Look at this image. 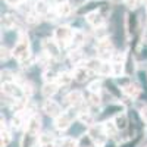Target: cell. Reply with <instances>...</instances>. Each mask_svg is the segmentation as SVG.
<instances>
[{
	"label": "cell",
	"mask_w": 147,
	"mask_h": 147,
	"mask_svg": "<svg viewBox=\"0 0 147 147\" xmlns=\"http://www.w3.org/2000/svg\"><path fill=\"white\" fill-rule=\"evenodd\" d=\"M122 90H124V93L127 94V96H129V97H132V99H137V97L140 96V87L137 84H134L132 81H129L128 84H125L124 87H122Z\"/></svg>",
	"instance_id": "cell-15"
},
{
	"label": "cell",
	"mask_w": 147,
	"mask_h": 147,
	"mask_svg": "<svg viewBox=\"0 0 147 147\" xmlns=\"http://www.w3.org/2000/svg\"><path fill=\"white\" fill-rule=\"evenodd\" d=\"M140 2H143V0H140Z\"/></svg>",
	"instance_id": "cell-47"
},
{
	"label": "cell",
	"mask_w": 147,
	"mask_h": 147,
	"mask_svg": "<svg viewBox=\"0 0 147 147\" xmlns=\"http://www.w3.org/2000/svg\"><path fill=\"white\" fill-rule=\"evenodd\" d=\"M72 80H74V75H71L68 72H60L56 78V82L59 84V87H68L72 82Z\"/></svg>",
	"instance_id": "cell-19"
},
{
	"label": "cell",
	"mask_w": 147,
	"mask_h": 147,
	"mask_svg": "<svg viewBox=\"0 0 147 147\" xmlns=\"http://www.w3.org/2000/svg\"><path fill=\"white\" fill-rule=\"evenodd\" d=\"M65 100H66V103L69 105V106H72V107H78V106H81L82 105V93L81 91H78V90H75V91H71L66 97H65Z\"/></svg>",
	"instance_id": "cell-11"
},
{
	"label": "cell",
	"mask_w": 147,
	"mask_h": 147,
	"mask_svg": "<svg viewBox=\"0 0 147 147\" xmlns=\"http://www.w3.org/2000/svg\"><path fill=\"white\" fill-rule=\"evenodd\" d=\"M146 12H147V9H146Z\"/></svg>",
	"instance_id": "cell-48"
},
{
	"label": "cell",
	"mask_w": 147,
	"mask_h": 147,
	"mask_svg": "<svg viewBox=\"0 0 147 147\" xmlns=\"http://www.w3.org/2000/svg\"><path fill=\"white\" fill-rule=\"evenodd\" d=\"M12 81V72L5 69L2 71V82H10Z\"/></svg>",
	"instance_id": "cell-37"
},
{
	"label": "cell",
	"mask_w": 147,
	"mask_h": 147,
	"mask_svg": "<svg viewBox=\"0 0 147 147\" xmlns=\"http://www.w3.org/2000/svg\"><path fill=\"white\" fill-rule=\"evenodd\" d=\"M2 91L6 94V96H9V97H12V99H21V97L25 94L24 93V88L22 87H19L18 84H15V82H3L2 84Z\"/></svg>",
	"instance_id": "cell-5"
},
{
	"label": "cell",
	"mask_w": 147,
	"mask_h": 147,
	"mask_svg": "<svg viewBox=\"0 0 147 147\" xmlns=\"http://www.w3.org/2000/svg\"><path fill=\"white\" fill-rule=\"evenodd\" d=\"M40 147H55V143H47V144H40Z\"/></svg>",
	"instance_id": "cell-43"
},
{
	"label": "cell",
	"mask_w": 147,
	"mask_h": 147,
	"mask_svg": "<svg viewBox=\"0 0 147 147\" xmlns=\"http://www.w3.org/2000/svg\"><path fill=\"white\" fill-rule=\"evenodd\" d=\"M57 88H59V84L56 81L55 82H46L41 88V93L46 99H50V97H53L57 93Z\"/></svg>",
	"instance_id": "cell-14"
},
{
	"label": "cell",
	"mask_w": 147,
	"mask_h": 147,
	"mask_svg": "<svg viewBox=\"0 0 147 147\" xmlns=\"http://www.w3.org/2000/svg\"><path fill=\"white\" fill-rule=\"evenodd\" d=\"M78 121L81 122V124L87 125V127H93V125H94L96 118H94L91 113H88V112H82V113H80V115H78Z\"/></svg>",
	"instance_id": "cell-21"
},
{
	"label": "cell",
	"mask_w": 147,
	"mask_h": 147,
	"mask_svg": "<svg viewBox=\"0 0 147 147\" xmlns=\"http://www.w3.org/2000/svg\"><path fill=\"white\" fill-rule=\"evenodd\" d=\"M72 35H74V31L71 30V27L68 25H60L55 30V40L59 43V44H62V46H68L71 44V40H72Z\"/></svg>",
	"instance_id": "cell-2"
},
{
	"label": "cell",
	"mask_w": 147,
	"mask_h": 147,
	"mask_svg": "<svg viewBox=\"0 0 147 147\" xmlns=\"http://www.w3.org/2000/svg\"><path fill=\"white\" fill-rule=\"evenodd\" d=\"M103 129H105V132H106L107 137H115L116 132L119 131L118 127L115 125V122H110V121H106L105 124H103Z\"/></svg>",
	"instance_id": "cell-22"
},
{
	"label": "cell",
	"mask_w": 147,
	"mask_h": 147,
	"mask_svg": "<svg viewBox=\"0 0 147 147\" xmlns=\"http://www.w3.org/2000/svg\"><path fill=\"white\" fill-rule=\"evenodd\" d=\"M102 65H103V60H102L100 57L87 59V60H85V63H84V66H87L91 72H99L100 68H102Z\"/></svg>",
	"instance_id": "cell-17"
},
{
	"label": "cell",
	"mask_w": 147,
	"mask_h": 147,
	"mask_svg": "<svg viewBox=\"0 0 147 147\" xmlns=\"http://www.w3.org/2000/svg\"><path fill=\"white\" fill-rule=\"evenodd\" d=\"M10 143V134L7 129H2V147H7Z\"/></svg>",
	"instance_id": "cell-36"
},
{
	"label": "cell",
	"mask_w": 147,
	"mask_h": 147,
	"mask_svg": "<svg viewBox=\"0 0 147 147\" xmlns=\"http://www.w3.org/2000/svg\"><path fill=\"white\" fill-rule=\"evenodd\" d=\"M40 129H41V119H40V116L38 115H31L30 116V119H28V122H27V132H30V134H32V136H38V132H40Z\"/></svg>",
	"instance_id": "cell-7"
},
{
	"label": "cell",
	"mask_w": 147,
	"mask_h": 147,
	"mask_svg": "<svg viewBox=\"0 0 147 147\" xmlns=\"http://www.w3.org/2000/svg\"><path fill=\"white\" fill-rule=\"evenodd\" d=\"M55 127L59 131H66L71 127V118H69V115L62 113V115H59L57 118H55Z\"/></svg>",
	"instance_id": "cell-12"
},
{
	"label": "cell",
	"mask_w": 147,
	"mask_h": 147,
	"mask_svg": "<svg viewBox=\"0 0 147 147\" xmlns=\"http://www.w3.org/2000/svg\"><path fill=\"white\" fill-rule=\"evenodd\" d=\"M99 74H100V75H103V77L113 75V66L110 65V63H107V62H103V65H102V68H100Z\"/></svg>",
	"instance_id": "cell-28"
},
{
	"label": "cell",
	"mask_w": 147,
	"mask_h": 147,
	"mask_svg": "<svg viewBox=\"0 0 147 147\" xmlns=\"http://www.w3.org/2000/svg\"><path fill=\"white\" fill-rule=\"evenodd\" d=\"M35 137H37V136H32V134H30V132L25 131V134H24V138H22V146H21V147H32L34 143H35Z\"/></svg>",
	"instance_id": "cell-25"
},
{
	"label": "cell",
	"mask_w": 147,
	"mask_h": 147,
	"mask_svg": "<svg viewBox=\"0 0 147 147\" xmlns=\"http://www.w3.org/2000/svg\"><path fill=\"white\" fill-rule=\"evenodd\" d=\"M88 102H90V105H93V106H99V105H100V96H99V93H90Z\"/></svg>",
	"instance_id": "cell-35"
},
{
	"label": "cell",
	"mask_w": 147,
	"mask_h": 147,
	"mask_svg": "<svg viewBox=\"0 0 147 147\" xmlns=\"http://www.w3.org/2000/svg\"><path fill=\"white\" fill-rule=\"evenodd\" d=\"M140 115H141V119L147 124V106H143L141 110H140Z\"/></svg>",
	"instance_id": "cell-42"
},
{
	"label": "cell",
	"mask_w": 147,
	"mask_h": 147,
	"mask_svg": "<svg viewBox=\"0 0 147 147\" xmlns=\"http://www.w3.org/2000/svg\"><path fill=\"white\" fill-rule=\"evenodd\" d=\"M110 2H112V3H116V5H118V3H121V2H125V0H110Z\"/></svg>",
	"instance_id": "cell-44"
},
{
	"label": "cell",
	"mask_w": 147,
	"mask_h": 147,
	"mask_svg": "<svg viewBox=\"0 0 147 147\" xmlns=\"http://www.w3.org/2000/svg\"><path fill=\"white\" fill-rule=\"evenodd\" d=\"M12 56H15V59H18L19 62L30 57V38L27 32L24 31L19 32V40L13 47V50H12Z\"/></svg>",
	"instance_id": "cell-1"
},
{
	"label": "cell",
	"mask_w": 147,
	"mask_h": 147,
	"mask_svg": "<svg viewBox=\"0 0 147 147\" xmlns=\"http://www.w3.org/2000/svg\"><path fill=\"white\" fill-rule=\"evenodd\" d=\"M43 110H44V113L49 115L50 118H57L59 115H62V109H60L59 103H56V102L52 100V99L44 100V103H43Z\"/></svg>",
	"instance_id": "cell-6"
},
{
	"label": "cell",
	"mask_w": 147,
	"mask_h": 147,
	"mask_svg": "<svg viewBox=\"0 0 147 147\" xmlns=\"http://www.w3.org/2000/svg\"><path fill=\"white\" fill-rule=\"evenodd\" d=\"M96 50L99 53V57L100 59H110L112 57V52H113V44L109 38H103V40H99L96 46Z\"/></svg>",
	"instance_id": "cell-3"
},
{
	"label": "cell",
	"mask_w": 147,
	"mask_h": 147,
	"mask_svg": "<svg viewBox=\"0 0 147 147\" xmlns=\"http://www.w3.org/2000/svg\"><path fill=\"white\" fill-rule=\"evenodd\" d=\"M55 10H56V15L60 16V18H65V16H69L71 12H72V7L68 2H60L57 6H55Z\"/></svg>",
	"instance_id": "cell-16"
},
{
	"label": "cell",
	"mask_w": 147,
	"mask_h": 147,
	"mask_svg": "<svg viewBox=\"0 0 147 147\" xmlns=\"http://www.w3.org/2000/svg\"><path fill=\"white\" fill-rule=\"evenodd\" d=\"M146 147H147V146H146Z\"/></svg>",
	"instance_id": "cell-50"
},
{
	"label": "cell",
	"mask_w": 147,
	"mask_h": 147,
	"mask_svg": "<svg viewBox=\"0 0 147 147\" xmlns=\"http://www.w3.org/2000/svg\"><path fill=\"white\" fill-rule=\"evenodd\" d=\"M140 3H141L140 0H125V5H127L128 9H136Z\"/></svg>",
	"instance_id": "cell-39"
},
{
	"label": "cell",
	"mask_w": 147,
	"mask_h": 147,
	"mask_svg": "<svg viewBox=\"0 0 147 147\" xmlns=\"http://www.w3.org/2000/svg\"><path fill=\"white\" fill-rule=\"evenodd\" d=\"M10 52H9V49L7 47H5V46H2V60H3V62H6V60L10 57Z\"/></svg>",
	"instance_id": "cell-40"
},
{
	"label": "cell",
	"mask_w": 147,
	"mask_h": 147,
	"mask_svg": "<svg viewBox=\"0 0 147 147\" xmlns=\"http://www.w3.org/2000/svg\"><path fill=\"white\" fill-rule=\"evenodd\" d=\"M69 59L72 60L74 63H77V65H80L81 62H82V59H84V56H82V53L78 50V49H75V50H72L71 53H69Z\"/></svg>",
	"instance_id": "cell-27"
},
{
	"label": "cell",
	"mask_w": 147,
	"mask_h": 147,
	"mask_svg": "<svg viewBox=\"0 0 147 147\" xmlns=\"http://www.w3.org/2000/svg\"><path fill=\"white\" fill-rule=\"evenodd\" d=\"M88 136L93 138V141H94L97 146H103V144L106 143V138H107V136H106V132H105L103 127H102V129H97L94 125L90 127Z\"/></svg>",
	"instance_id": "cell-8"
},
{
	"label": "cell",
	"mask_w": 147,
	"mask_h": 147,
	"mask_svg": "<svg viewBox=\"0 0 147 147\" xmlns=\"http://www.w3.org/2000/svg\"><path fill=\"white\" fill-rule=\"evenodd\" d=\"M46 2H49V3H50V2H53V0H46Z\"/></svg>",
	"instance_id": "cell-45"
},
{
	"label": "cell",
	"mask_w": 147,
	"mask_h": 147,
	"mask_svg": "<svg viewBox=\"0 0 147 147\" xmlns=\"http://www.w3.org/2000/svg\"><path fill=\"white\" fill-rule=\"evenodd\" d=\"M24 124V119H22V113L21 112H16V115L13 116V119H12V125H13L15 128H19L21 125Z\"/></svg>",
	"instance_id": "cell-33"
},
{
	"label": "cell",
	"mask_w": 147,
	"mask_h": 147,
	"mask_svg": "<svg viewBox=\"0 0 147 147\" xmlns=\"http://www.w3.org/2000/svg\"><path fill=\"white\" fill-rule=\"evenodd\" d=\"M85 34L81 31V30H77V31H74V35H72V40H71V46L74 47V50L78 47H81L82 44H85Z\"/></svg>",
	"instance_id": "cell-13"
},
{
	"label": "cell",
	"mask_w": 147,
	"mask_h": 147,
	"mask_svg": "<svg viewBox=\"0 0 147 147\" xmlns=\"http://www.w3.org/2000/svg\"><path fill=\"white\" fill-rule=\"evenodd\" d=\"M113 122H115V125L118 127L119 131H124V129H127V127H128V118H127L125 113H118V115L115 116Z\"/></svg>",
	"instance_id": "cell-20"
},
{
	"label": "cell",
	"mask_w": 147,
	"mask_h": 147,
	"mask_svg": "<svg viewBox=\"0 0 147 147\" xmlns=\"http://www.w3.org/2000/svg\"><path fill=\"white\" fill-rule=\"evenodd\" d=\"M57 75H59V74H56L55 71L47 69V71L44 72L43 78H44V81H46V82H55V81H56V78H57Z\"/></svg>",
	"instance_id": "cell-30"
},
{
	"label": "cell",
	"mask_w": 147,
	"mask_h": 147,
	"mask_svg": "<svg viewBox=\"0 0 147 147\" xmlns=\"http://www.w3.org/2000/svg\"><path fill=\"white\" fill-rule=\"evenodd\" d=\"M2 25L6 28V30H10V28H13L18 25V21L15 16H12V15H5L2 18Z\"/></svg>",
	"instance_id": "cell-24"
},
{
	"label": "cell",
	"mask_w": 147,
	"mask_h": 147,
	"mask_svg": "<svg viewBox=\"0 0 147 147\" xmlns=\"http://www.w3.org/2000/svg\"><path fill=\"white\" fill-rule=\"evenodd\" d=\"M87 22L93 28H99V27L105 25V16L100 13V12L94 10V12H90V13L87 15Z\"/></svg>",
	"instance_id": "cell-9"
},
{
	"label": "cell",
	"mask_w": 147,
	"mask_h": 147,
	"mask_svg": "<svg viewBox=\"0 0 147 147\" xmlns=\"http://www.w3.org/2000/svg\"><path fill=\"white\" fill-rule=\"evenodd\" d=\"M38 143L40 144H47V143H55V137L50 132H44L38 137Z\"/></svg>",
	"instance_id": "cell-31"
},
{
	"label": "cell",
	"mask_w": 147,
	"mask_h": 147,
	"mask_svg": "<svg viewBox=\"0 0 147 147\" xmlns=\"http://www.w3.org/2000/svg\"><path fill=\"white\" fill-rule=\"evenodd\" d=\"M90 74H91V71L87 68V66H77L75 69H74V80L75 81H78V82H85L88 80V77H90Z\"/></svg>",
	"instance_id": "cell-10"
},
{
	"label": "cell",
	"mask_w": 147,
	"mask_h": 147,
	"mask_svg": "<svg viewBox=\"0 0 147 147\" xmlns=\"http://www.w3.org/2000/svg\"><path fill=\"white\" fill-rule=\"evenodd\" d=\"M94 34H96V37H97V40H103V38H107V31H106L105 25H103V27H99V28H96Z\"/></svg>",
	"instance_id": "cell-32"
},
{
	"label": "cell",
	"mask_w": 147,
	"mask_h": 147,
	"mask_svg": "<svg viewBox=\"0 0 147 147\" xmlns=\"http://www.w3.org/2000/svg\"><path fill=\"white\" fill-rule=\"evenodd\" d=\"M35 12L41 16H47L49 13H50V6H49V2H46V0H37L35 3Z\"/></svg>",
	"instance_id": "cell-18"
},
{
	"label": "cell",
	"mask_w": 147,
	"mask_h": 147,
	"mask_svg": "<svg viewBox=\"0 0 147 147\" xmlns=\"http://www.w3.org/2000/svg\"><path fill=\"white\" fill-rule=\"evenodd\" d=\"M5 2H6L7 6H13V7L16 6V7H18V6L22 3V0H5Z\"/></svg>",
	"instance_id": "cell-41"
},
{
	"label": "cell",
	"mask_w": 147,
	"mask_h": 147,
	"mask_svg": "<svg viewBox=\"0 0 147 147\" xmlns=\"http://www.w3.org/2000/svg\"><path fill=\"white\" fill-rule=\"evenodd\" d=\"M112 66H113V77H121L125 68L124 62H112Z\"/></svg>",
	"instance_id": "cell-29"
},
{
	"label": "cell",
	"mask_w": 147,
	"mask_h": 147,
	"mask_svg": "<svg viewBox=\"0 0 147 147\" xmlns=\"http://www.w3.org/2000/svg\"><path fill=\"white\" fill-rule=\"evenodd\" d=\"M59 147H80V141L71 137H63L57 141Z\"/></svg>",
	"instance_id": "cell-23"
},
{
	"label": "cell",
	"mask_w": 147,
	"mask_h": 147,
	"mask_svg": "<svg viewBox=\"0 0 147 147\" xmlns=\"http://www.w3.org/2000/svg\"><path fill=\"white\" fill-rule=\"evenodd\" d=\"M100 88H102V81H93L88 85V91L90 93H99Z\"/></svg>",
	"instance_id": "cell-34"
},
{
	"label": "cell",
	"mask_w": 147,
	"mask_h": 147,
	"mask_svg": "<svg viewBox=\"0 0 147 147\" xmlns=\"http://www.w3.org/2000/svg\"><path fill=\"white\" fill-rule=\"evenodd\" d=\"M40 16H41V15H38V13L35 12V9H34L32 12H30L28 15H25V21L30 24V25H35V24L40 22Z\"/></svg>",
	"instance_id": "cell-26"
},
{
	"label": "cell",
	"mask_w": 147,
	"mask_h": 147,
	"mask_svg": "<svg viewBox=\"0 0 147 147\" xmlns=\"http://www.w3.org/2000/svg\"><path fill=\"white\" fill-rule=\"evenodd\" d=\"M22 2H24V0H22Z\"/></svg>",
	"instance_id": "cell-49"
},
{
	"label": "cell",
	"mask_w": 147,
	"mask_h": 147,
	"mask_svg": "<svg viewBox=\"0 0 147 147\" xmlns=\"http://www.w3.org/2000/svg\"><path fill=\"white\" fill-rule=\"evenodd\" d=\"M43 50L52 59H57L60 56V44L55 38H46L43 40Z\"/></svg>",
	"instance_id": "cell-4"
},
{
	"label": "cell",
	"mask_w": 147,
	"mask_h": 147,
	"mask_svg": "<svg viewBox=\"0 0 147 147\" xmlns=\"http://www.w3.org/2000/svg\"><path fill=\"white\" fill-rule=\"evenodd\" d=\"M22 88H24V93H25V96H31V94L34 93V87H32V84H30V82H25Z\"/></svg>",
	"instance_id": "cell-38"
},
{
	"label": "cell",
	"mask_w": 147,
	"mask_h": 147,
	"mask_svg": "<svg viewBox=\"0 0 147 147\" xmlns=\"http://www.w3.org/2000/svg\"><path fill=\"white\" fill-rule=\"evenodd\" d=\"M93 147H99V146H93Z\"/></svg>",
	"instance_id": "cell-46"
}]
</instances>
